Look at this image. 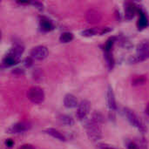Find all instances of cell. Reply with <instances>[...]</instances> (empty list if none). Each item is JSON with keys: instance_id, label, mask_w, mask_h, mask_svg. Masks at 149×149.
I'll list each match as a JSON object with an SVG mask.
<instances>
[{"instance_id": "obj_1", "label": "cell", "mask_w": 149, "mask_h": 149, "mask_svg": "<svg viewBox=\"0 0 149 149\" xmlns=\"http://www.w3.org/2000/svg\"><path fill=\"white\" fill-rule=\"evenodd\" d=\"M87 135L90 140L93 141H97L101 138V127L100 122L97 121L96 120L93 119L92 120L88 121L86 126Z\"/></svg>"}, {"instance_id": "obj_2", "label": "cell", "mask_w": 149, "mask_h": 149, "mask_svg": "<svg viewBox=\"0 0 149 149\" xmlns=\"http://www.w3.org/2000/svg\"><path fill=\"white\" fill-rule=\"evenodd\" d=\"M149 58V43L141 42L137 46V55L130 58L132 63H138L144 61Z\"/></svg>"}, {"instance_id": "obj_3", "label": "cell", "mask_w": 149, "mask_h": 149, "mask_svg": "<svg viewBox=\"0 0 149 149\" xmlns=\"http://www.w3.org/2000/svg\"><path fill=\"white\" fill-rule=\"evenodd\" d=\"M28 99L34 104H41L45 100L44 91L38 86H32L27 93Z\"/></svg>"}, {"instance_id": "obj_4", "label": "cell", "mask_w": 149, "mask_h": 149, "mask_svg": "<svg viewBox=\"0 0 149 149\" xmlns=\"http://www.w3.org/2000/svg\"><path fill=\"white\" fill-rule=\"evenodd\" d=\"M124 111H125V114H126V116H127L128 121H129L133 126H134L135 127H137V128H138L141 132H142V133L146 132V127H145L144 124L141 122V120H140V118L134 113V111H132V110L129 109V108H125Z\"/></svg>"}, {"instance_id": "obj_5", "label": "cell", "mask_w": 149, "mask_h": 149, "mask_svg": "<svg viewBox=\"0 0 149 149\" xmlns=\"http://www.w3.org/2000/svg\"><path fill=\"white\" fill-rule=\"evenodd\" d=\"M48 56V49L44 45L34 47L31 52V57L37 60H43Z\"/></svg>"}, {"instance_id": "obj_6", "label": "cell", "mask_w": 149, "mask_h": 149, "mask_svg": "<svg viewBox=\"0 0 149 149\" xmlns=\"http://www.w3.org/2000/svg\"><path fill=\"white\" fill-rule=\"evenodd\" d=\"M90 108H91V104L88 100H82L79 104V107H78V109H77V117L79 119V120H83L85 119L89 112H90Z\"/></svg>"}, {"instance_id": "obj_7", "label": "cell", "mask_w": 149, "mask_h": 149, "mask_svg": "<svg viewBox=\"0 0 149 149\" xmlns=\"http://www.w3.org/2000/svg\"><path fill=\"white\" fill-rule=\"evenodd\" d=\"M31 127V125L30 122L20 121V122H17L15 125H13L8 131L10 134H20V133L26 132V131L30 130Z\"/></svg>"}, {"instance_id": "obj_8", "label": "cell", "mask_w": 149, "mask_h": 149, "mask_svg": "<svg viewBox=\"0 0 149 149\" xmlns=\"http://www.w3.org/2000/svg\"><path fill=\"white\" fill-rule=\"evenodd\" d=\"M138 10H139V8H138V6L134 3H133V2H127L125 3V17L127 20L132 19L135 16V14L138 11Z\"/></svg>"}, {"instance_id": "obj_9", "label": "cell", "mask_w": 149, "mask_h": 149, "mask_svg": "<svg viewBox=\"0 0 149 149\" xmlns=\"http://www.w3.org/2000/svg\"><path fill=\"white\" fill-rule=\"evenodd\" d=\"M139 11V14H140V17H139V19H138V22H137V27L140 31L147 28L149 25V19L147 13L142 10V9H139L138 10Z\"/></svg>"}, {"instance_id": "obj_10", "label": "cell", "mask_w": 149, "mask_h": 149, "mask_svg": "<svg viewBox=\"0 0 149 149\" xmlns=\"http://www.w3.org/2000/svg\"><path fill=\"white\" fill-rule=\"evenodd\" d=\"M64 105L67 108H74V107H79L77 98L73 94H71V93H68L65 96Z\"/></svg>"}, {"instance_id": "obj_11", "label": "cell", "mask_w": 149, "mask_h": 149, "mask_svg": "<svg viewBox=\"0 0 149 149\" xmlns=\"http://www.w3.org/2000/svg\"><path fill=\"white\" fill-rule=\"evenodd\" d=\"M39 24H40L42 31H50L53 30V28H54L52 22L45 17H42L40 18Z\"/></svg>"}, {"instance_id": "obj_12", "label": "cell", "mask_w": 149, "mask_h": 149, "mask_svg": "<svg viewBox=\"0 0 149 149\" xmlns=\"http://www.w3.org/2000/svg\"><path fill=\"white\" fill-rule=\"evenodd\" d=\"M107 104H108V107L111 110H116L117 109L114 93H113L111 86L108 87V91H107Z\"/></svg>"}, {"instance_id": "obj_13", "label": "cell", "mask_w": 149, "mask_h": 149, "mask_svg": "<svg viewBox=\"0 0 149 149\" xmlns=\"http://www.w3.org/2000/svg\"><path fill=\"white\" fill-rule=\"evenodd\" d=\"M45 132L47 134L51 135L52 137H53V138H55V139H57V140H58L60 141H66L65 135H63L62 133H60L59 131H58V130H56L54 128H47V129L45 130Z\"/></svg>"}, {"instance_id": "obj_14", "label": "cell", "mask_w": 149, "mask_h": 149, "mask_svg": "<svg viewBox=\"0 0 149 149\" xmlns=\"http://www.w3.org/2000/svg\"><path fill=\"white\" fill-rule=\"evenodd\" d=\"M101 15L95 10H90L86 14V19L89 23H97L100 20Z\"/></svg>"}, {"instance_id": "obj_15", "label": "cell", "mask_w": 149, "mask_h": 149, "mask_svg": "<svg viewBox=\"0 0 149 149\" xmlns=\"http://www.w3.org/2000/svg\"><path fill=\"white\" fill-rule=\"evenodd\" d=\"M19 61V59L14 58L13 56L10 55V54H7L3 58V61H2V65L5 67H9V66H11V65H16L17 62Z\"/></svg>"}, {"instance_id": "obj_16", "label": "cell", "mask_w": 149, "mask_h": 149, "mask_svg": "<svg viewBox=\"0 0 149 149\" xmlns=\"http://www.w3.org/2000/svg\"><path fill=\"white\" fill-rule=\"evenodd\" d=\"M23 52H24V47L22 45H15L14 47H12L9 51L8 54H10V55L13 56L14 58L19 59V58H20V56L22 55Z\"/></svg>"}, {"instance_id": "obj_17", "label": "cell", "mask_w": 149, "mask_h": 149, "mask_svg": "<svg viewBox=\"0 0 149 149\" xmlns=\"http://www.w3.org/2000/svg\"><path fill=\"white\" fill-rule=\"evenodd\" d=\"M58 120L62 125H65V126H72L74 124L73 119L68 115H65V114L60 115L58 117Z\"/></svg>"}, {"instance_id": "obj_18", "label": "cell", "mask_w": 149, "mask_h": 149, "mask_svg": "<svg viewBox=\"0 0 149 149\" xmlns=\"http://www.w3.org/2000/svg\"><path fill=\"white\" fill-rule=\"evenodd\" d=\"M115 41H116V38L115 37H111V38H109L107 39V41L106 42L105 46H104L105 52H112V48H113Z\"/></svg>"}, {"instance_id": "obj_19", "label": "cell", "mask_w": 149, "mask_h": 149, "mask_svg": "<svg viewBox=\"0 0 149 149\" xmlns=\"http://www.w3.org/2000/svg\"><path fill=\"white\" fill-rule=\"evenodd\" d=\"M72 39H73V34L71 32H64L59 37V40L62 43H69Z\"/></svg>"}, {"instance_id": "obj_20", "label": "cell", "mask_w": 149, "mask_h": 149, "mask_svg": "<svg viewBox=\"0 0 149 149\" xmlns=\"http://www.w3.org/2000/svg\"><path fill=\"white\" fill-rule=\"evenodd\" d=\"M105 58L107 60L108 68L110 70H112L113 68V65H114V59H113V57L112 55V52H105Z\"/></svg>"}, {"instance_id": "obj_21", "label": "cell", "mask_w": 149, "mask_h": 149, "mask_svg": "<svg viewBox=\"0 0 149 149\" xmlns=\"http://www.w3.org/2000/svg\"><path fill=\"white\" fill-rule=\"evenodd\" d=\"M97 33H99L98 29H87L81 32L82 36H84V37H93V36L96 35Z\"/></svg>"}, {"instance_id": "obj_22", "label": "cell", "mask_w": 149, "mask_h": 149, "mask_svg": "<svg viewBox=\"0 0 149 149\" xmlns=\"http://www.w3.org/2000/svg\"><path fill=\"white\" fill-rule=\"evenodd\" d=\"M146 81H147V79L144 76H137L133 79L132 83L134 86H139V85H143Z\"/></svg>"}, {"instance_id": "obj_23", "label": "cell", "mask_w": 149, "mask_h": 149, "mask_svg": "<svg viewBox=\"0 0 149 149\" xmlns=\"http://www.w3.org/2000/svg\"><path fill=\"white\" fill-rule=\"evenodd\" d=\"M31 3L33 4V5H34L38 10H43V9H44V5H43V3H40V2L35 1V2H31Z\"/></svg>"}, {"instance_id": "obj_24", "label": "cell", "mask_w": 149, "mask_h": 149, "mask_svg": "<svg viewBox=\"0 0 149 149\" xmlns=\"http://www.w3.org/2000/svg\"><path fill=\"white\" fill-rule=\"evenodd\" d=\"M32 63H33V60H32V58L31 57V58H27L26 59H25V61H24V65H25V66H27V67H30L31 65H32Z\"/></svg>"}, {"instance_id": "obj_25", "label": "cell", "mask_w": 149, "mask_h": 149, "mask_svg": "<svg viewBox=\"0 0 149 149\" xmlns=\"http://www.w3.org/2000/svg\"><path fill=\"white\" fill-rule=\"evenodd\" d=\"M127 148L128 149H139V147L134 143V142H130L127 145Z\"/></svg>"}, {"instance_id": "obj_26", "label": "cell", "mask_w": 149, "mask_h": 149, "mask_svg": "<svg viewBox=\"0 0 149 149\" xmlns=\"http://www.w3.org/2000/svg\"><path fill=\"white\" fill-rule=\"evenodd\" d=\"M19 149H36V148H35L32 145H31V144H24V145L21 146Z\"/></svg>"}, {"instance_id": "obj_27", "label": "cell", "mask_w": 149, "mask_h": 149, "mask_svg": "<svg viewBox=\"0 0 149 149\" xmlns=\"http://www.w3.org/2000/svg\"><path fill=\"white\" fill-rule=\"evenodd\" d=\"M5 144L7 145V147H9V148H10V147H12L13 146V144H14V142L10 140V139H8L6 141H5Z\"/></svg>"}, {"instance_id": "obj_28", "label": "cell", "mask_w": 149, "mask_h": 149, "mask_svg": "<svg viewBox=\"0 0 149 149\" xmlns=\"http://www.w3.org/2000/svg\"><path fill=\"white\" fill-rule=\"evenodd\" d=\"M146 113H148L149 115V104L148 105V107H147V108H146Z\"/></svg>"}, {"instance_id": "obj_29", "label": "cell", "mask_w": 149, "mask_h": 149, "mask_svg": "<svg viewBox=\"0 0 149 149\" xmlns=\"http://www.w3.org/2000/svg\"><path fill=\"white\" fill-rule=\"evenodd\" d=\"M102 149H114V148H110V147H103V148H102Z\"/></svg>"}]
</instances>
